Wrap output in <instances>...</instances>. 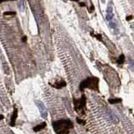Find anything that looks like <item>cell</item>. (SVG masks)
Wrapping results in <instances>:
<instances>
[{"instance_id": "obj_13", "label": "cell", "mask_w": 134, "mask_h": 134, "mask_svg": "<svg viewBox=\"0 0 134 134\" xmlns=\"http://www.w3.org/2000/svg\"><path fill=\"white\" fill-rule=\"evenodd\" d=\"M109 25H110L111 27H112V28H116V24H115L110 23V24H109Z\"/></svg>"}, {"instance_id": "obj_7", "label": "cell", "mask_w": 134, "mask_h": 134, "mask_svg": "<svg viewBox=\"0 0 134 134\" xmlns=\"http://www.w3.org/2000/svg\"><path fill=\"white\" fill-rule=\"evenodd\" d=\"M53 87H55L56 89H61L63 87H65L66 85V82L64 81H59V82H56L55 83L54 85H51Z\"/></svg>"}, {"instance_id": "obj_16", "label": "cell", "mask_w": 134, "mask_h": 134, "mask_svg": "<svg viewBox=\"0 0 134 134\" xmlns=\"http://www.w3.org/2000/svg\"><path fill=\"white\" fill-rule=\"evenodd\" d=\"M4 119V116L3 115H0V120H3Z\"/></svg>"}, {"instance_id": "obj_6", "label": "cell", "mask_w": 134, "mask_h": 134, "mask_svg": "<svg viewBox=\"0 0 134 134\" xmlns=\"http://www.w3.org/2000/svg\"><path fill=\"white\" fill-rule=\"evenodd\" d=\"M45 127H46V122H41V123H40V124H38V125H36V126L33 128V130H34L35 132H40V131L42 130V129H44Z\"/></svg>"}, {"instance_id": "obj_5", "label": "cell", "mask_w": 134, "mask_h": 134, "mask_svg": "<svg viewBox=\"0 0 134 134\" xmlns=\"http://www.w3.org/2000/svg\"><path fill=\"white\" fill-rule=\"evenodd\" d=\"M17 117H18V110L15 108V109L14 110V112H13L12 117H11V121H10V126L11 127L15 126V122H16V119H17Z\"/></svg>"}, {"instance_id": "obj_10", "label": "cell", "mask_w": 134, "mask_h": 134, "mask_svg": "<svg viewBox=\"0 0 134 134\" xmlns=\"http://www.w3.org/2000/svg\"><path fill=\"white\" fill-rule=\"evenodd\" d=\"M113 18V13H107V20L111 21Z\"/></svg>"}, {"instance_id": "obj_8", "label": "cell", "mask_w": 134, "mask_h": 134, "mask_svg": "<svg viewBox=\"0 0 134 134\" xmlns=\"http://www.w3.org/2000/svg\"><path fill=\"white\" fill-rule=\"evenodd\" d=\"M108 102L110 104H117V103H121L122 102V99L121 98H111L108 100Z\"/></svg>"}, {"instance_id": "obj_14", "label": "cell", "mask_w": 134, "mask_h": 134, "mask_svg": "<svg viewBox=\"0 0 134 134\" xmlns=\"http://www.w3.org/2000/svg\"><path fill=\"white\" fill-rule=\"evenodd\" d=\"M132 16H130V17H127V20H132Z\"/></svg>"}, {"instance_id": "obj_19", "label": "cell", "mask_w": 134, "mask_h": 134, "mask_svg": "<svg viewBox=\"0 0 134 134\" xmlns=\"http://www.w3.org/2000/svg\"><path fill=\"white\" fill-rule=\"evenodd\" d=\"M102 3H105V0H102Z\"/></svg>"}, {"instance_id": "obj_9", "label": "cell", "mask_w": 134, "mask_h": 134, "mask_svg": "<svg viewBox=\"0 0 134 134\" xmlns=\"http://www.w3.org/2000/svg\"><path fill=\"white\" fill-rule=\"evenodd\" d=\"M124 60H125V56H124L123 55H121L119 56L118 60H117V63L118 64V65H122V64L124 63Z\"/></svg>"}, {"instance_id": "obj_2", "label": "cell", "mask_w": 134, "mask_h": 134, "mask_svg": "<svg viewBox=\"0 0 134 134\" xmlns=\"http://www.w3.org/2000/svg\"><path fill=\"white\" fill-rule=\"evenodd\" d=\"M98 84H99V79L97 77H94V76L88 77L81 82V84H80V90L84 91L85 89L88 88L90 90L98 91H99Z\"/></svg>"}, {"instance_id": "obj_1", "label": "cell", "mask_w": 134, "mask_h": 134, "mask_svg": "<svg viewBox=\"0 0 134 134\" xmlns=\"http://www.w3.org/2000/svg\"><path fill=\"white\" fill-rule=\"evenodd\" d=\"M53 128L56 134H68L70 129L73 128V122L69 119H62L53 122Z\"/></svg>"}, {"instance_id": "obj_12", "label": "cell", "mask_w": 134, "mask_h": 134, "mask_svg": "<svg viewBox=\"0 0 134 134\" xmlns=\"http://www.w3.org/2000/svg\"><path fill=\"white\" fill-rule=\"evenodd\" d=\"M16 13L15 12H6L4 13V15H15Z\"/></svg>"}, {"instance_id": "obj_18", "label": "cell", "mask_w": 134, "mask_h": 134, "mask_svg": "<svg viewBox=\"0 0 134 134\" xmlns=\"http://www.w3.org/2000/svg\"><path fill=\"white\" fill-rule=\"evenodd\" d=\"M73 1H76V2H79V0H73Z\"/></svg>"}, {"instance_id": "obj_3", "label": "cell", "mask_w": 134, "mask_h": 134, "mask_svg": "<svg viewBox=\"0 0 134 134\" xmlns=\"http://www.w3.org/2000/svg\"><path fill=\"white\" fill-rule=\"evenodd\" d=\"M73 103H74V107H75V110L77 111L78 113L80 114H84V109L85 107V105H87V98L84 95L82 97L76 100V99H74L73 100Z\"/></svg>"}, {"instance_id": "obj_11", "label": "cell", "mask_w": 134, "mask_h": 134, "mask_svg": "<svg viewBox=\"0 0 134 134\" xmlns=\"http://www.w3.org/2000/svg\"><path fill=\"white\" fill-rule=\"evenodd\" d=\"M76 122H77L79 124H82V125H85V122L84 120L80 119V118H76Z\"/></svg>"}, {"instance_id": "obj_15", "label": "cell", "mask_w": 134, "mask_h": 134, "mask_svg": "<svg viewBox=\"0 0 134 134\" xmlns=\"http://www.w3.org/2000/svg\"><path fill=\"white\" fill-rule=\"evenodd\" d=\"M4 1H13V0H0V3H3Z\"/></svg>"}, {"instance_id": "obj_17", "label": "cell", "mask_w": 134, "mask_h": 134, "mask_svg": "<svg viewBox=\"0 0 134 134\" xmlns=\"http://www.w3.org/2000/svg\"><path fill=\"white\" fill-rule=\"evenodd\" d=\"M80 5H81V6H85V4H84V3H80Z\"/></svg>"}, {"instance_id": "obj_4", "label": "cell", "mask_w": 134, "mask_h": 134, "mask_svg": "<svg viewBox=\"0 0 134 134\" xmlns=\"http://www.w3.org/2000/svg\"><path fill=\"white\" fill-rule=\"evenodd\" d=\"M37 104H38V107H39V109L40 111L41 116L45 118V117H47V111H46L45 107H44V104L42 102H40V101H37Z\"/></svg>"}]
</instances>
